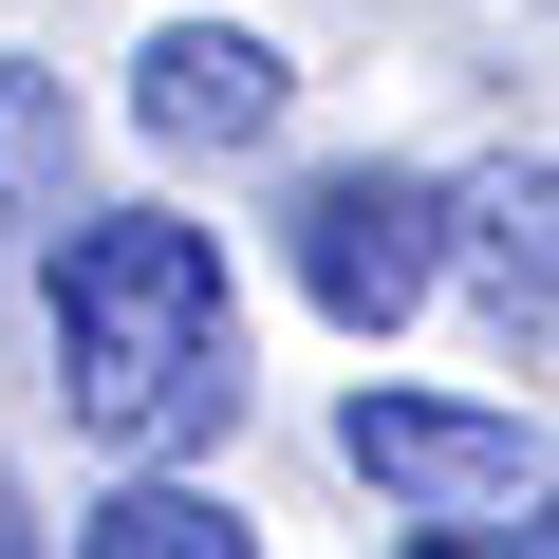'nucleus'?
<instances>
[{"instance_id":"nucleus-1","label":"nucleus","mask_w":559,"mask_h":559,"mask_svg":"<svg viewBox=\"0 0 559 559\" xmlns=\"http://www.w3.org/2000/svg\"><path fill=\"white\" fill-rule=\"evenodd\" d=\"M57 392L94 448L131 466H187L224 411H242V299H224V242L168 224V205H94L57 242Z\"/></svg>"},{"instance_id":"nucleus-2","label":"nucleus","mask_w":559,"mask_h":559,"mask_svg":"<svg viewBox=\"0 0 559 559\" xmlns=\"http://www.w3.org/2000/svg\"><path fill=\"white\" fill-rule=\"evenodd\" d=\"M429 280H466V187H429V168H318L299 187V299L336 336H392Z\"/></svg>"},{"instance_id":"nucleus-3","label":"nucleus","mask_w":559,"mask_h":559,"mask_svg":"<svg viewBox=\"0 0 559 559\" xmlns=\"http://www.w3.org/2000/svg\"><path fill=\"white\" fill-rule=\"evenodd\" d=\"M336 466L392 503V522H485L540 485V429L522 411H466V392H355L336 411Z\"/></svg>"},{"instance_id":"nucleus-4","label":"nucleus","mask_w":559,"mask_h":559,"mask_svg":"<svg viewBox=\"0 0 559 559\" xmlns=\"http://www.w3.org/2000/svg\"><path fill=\"white\" fill-rule=\"evenodd\" d=\"M131 75H150V94H131V112H150V150H261L299 57H280V38H242V20H168Z\"/></svg>"},{"instance_id":"nucleus-5","label":"nucleus","mask_w":559,"mask_h":559,"mask_svg":"<svg viewBox=\"0 0 559 559\" xmlns=\"http://www.w3.org/2000/svg\"><path fill=\"white\" fill-rule=\"evenodd\" d=\"M466 299L503 318V355H559V168L466 187Z\"/></svg>"},{"instance_id":"nucleus-6","label":"nucleus","mask_w":559,"mask_h":559,"mask_svg":"<svg viewBox=\"0 0 559 559\" xmlns=\"http://www.w3.org/2000/svg\"><path fill=\"white\" fill-rule=\"evenodd\" d=\"M0 224H20V242L38 224H94L75 205V75H38V57L0 75Z\"/></svg>"},{"instance_id":"nucleus-7","label":"nucleus","mask_w":559,"mask_h":559,"mask_svg":"<svg viewBox=\"0 0 559 559\" xmlns=\"http://www.w3.org/2000/svg\"><path fill=\"white\" fill-rule=\"evenodd\" d=\"M75 559H261V540H242V503H224V485H168V466H150V485H112V503H94V540H75Z\"/></svg>"},{"instance_id":"nucleus-8","label":"nucleus","mask_w":559,"mask_h":559,"mask_svg":"<svg viewBox=\"0 0 559 559\" xmlns=\"http://www.w3.org/2000/svg\"><path fill=\"white\" fill-rule=\"evenodd\" d=\"M0 559H57V540H38V503H20V485H0Z\"/></svg>"},{"instance_id":"nucleus-9","label":"nucleus","mask_w":559,"mask_h":559,"mask_svg":"<svg viewBox=\"0 0 559 559\" xmlns=\"http://www.w3.org/2000/svg\"><path fill=\"white\" fill-rule=\"evenodd\" d=\"M540 559H559V485H540Z\"/></svg>"}]
</instances>
